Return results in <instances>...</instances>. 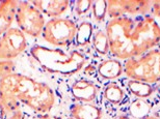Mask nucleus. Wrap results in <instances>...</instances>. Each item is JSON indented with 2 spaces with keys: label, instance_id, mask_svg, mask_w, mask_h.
I'll return each instance as SVG.
<instances>
[{
  "label": "nucleus",
  "instance_id": "nucleus-1",
  "mask_svg": "<svg viewBox=\"0 0 160 119\" xmlns=\"http://www.w3.org/2000/svg\"><path fill=\"white\" fill-rule=\"evenodd\" d=\"M105 31L109 52L119 60L138 57L160 44V26L151 16L110 19Z\"/></svg>",
  "mask_w": 160,
  "mask_h": 119
},
{
  "label": "nucleus",
  "instance_id": "nucleus-2",
  "mask_svg": "<svg viewBox=\"0 0 160 119\" xmlns=\"http://www.w3.org/2000/svg\"><path fill=\"white\" fill-rule=\"evenodd\" d=\"M0 102L6 115L21 110V104L38 114L46 115L54 108L56 98L46 83L14 72L0 80Z\"/></svg>",
  "mask_w": 160,
  "mask_h": 119
},
{
  "label": "nucleus",
  "instance_id": "nucleus-3",
  "mask_svg": "<svg viewBox=\"0 0 160 119\" xmlns=\"http://www.w3.org/2000/svg\"><path fill=\"white\" fill-rule=\"evenodd\" d=\"M30 54L47 73L60 76H73L85 65V57L78 50L66 52L58 48L34 46Z\"/></svg>",
  "mask_w": 160,
  "mask_h": 119
},
{
  "label": "nucleus",
  "instance_id": "nucleus-4",
  "mask_svg": "<svg viewBox=\"0 0 160 119\" xmlns=\"http://www.w3.org/2000/svg\"><path fill=\"white\" fill-rule=\"evenodd\" d=\"M124 74L128 79L148 84L160 83V50L152 49L138 57L125 60Z\"/></svg>",
  "mask_w": 160,
  "mask_h": 119
},
{
  "label": "nucleus",
  "instance_id": "nucleus-5",
  "mask_svg": "<svg viewBox=\"0 0 160 119\" xmlns=\"http://www.w3.org/2000/svg\"><path fill=\"white\" fill-rule=\"evenodd\" d=\"M15 22L25 35L33 38L41 36L46 25L45 16L31 1H18Z\"/></svg>",
  "mask_w": 160,
  "mask_h": 119
},
{
  "label": "nucleus",
  "instance_id": "nucleus-6",
  "mask_svg": "<svg viewBox=\"0 0 160 119\" xmlns=\"http://www.w3.org/2000/svg\"><path fill=\"white\" fill-rule=\"evenodd\" d=\"M77 25L71 19L54 18L46 22L44 27L43 36L44 40L53 47L65 48L75 40Z\"/></svg>",
  "mask_w": 160,
  "mask_h": 119
},
{
  "label": "nucleus",
  "instance_id": "nucleus-7",
  "mask_svg": "<svg viewBox=\"0 0 160 119\" xmlns=\"http://www.w3.org/2000/svg\"><path fill=\"white\" fill-rule=\"evenodd\" d=\"M26 49V36L17 27L9 28L0 36V60L12 61Z\"/></svg>",
  "mask_w": 160,
  "mask_h": 119
},
{
  "label": "nucleus",
  "instance_id": "nucleus-8",
  "mask_svg": "<svg viewBox=\"0 0 160 119\" xmlns=\"http://www.w3.org/2000/svg\"><path fill=\"white\" fill-rule=\"evenodd\" d=\"M152 11V1L148 0H136V1H107V15L111 19L121 17H133V16H143L150 14Z\"/></svg>",
  "mask_w": 160,
  "mask_h": 119
},
{
  "label": "nucleus",
  "instance_id": "nucleus-9",
  "mask_svg": "<svg viewBox=\"0 0 160 119\" xmlns=\"http://www.w3.org/2000/svg\"><path fill=\"white\" fill-rule=\"evenodd\" d=\"M70 91L78 102H92L98 96V86L91 80L81 78L72 83Z\"/></svg>",
  "mask_w": 160,
  "mask_h": 119
},
{
  "label": "nucleus",
  "instance_id": "nucleus-10",
  "mask_svg": "<svg viewBox=\"0 0 160 119\" xmlns=\"http://www.w3.org/2000/svg\"><path fill=\"white\" fill-rule=\"evenodd\" d=\"M31 3L39 9L44 16L48 18H60L66 14L70 7L71 1L68 0H39V1H31Z\"/></svg>",
  "mask_w": 160,
  "mask_h": 119
},
{
  "label": "nucleus",
  "instance_id": "nucleus-11",
  "mask_svg": "<svg viewBox=\"0 0 160 119\" xmlns=\"http://www.w3.org/2000/svg\"><path fill=\"white\" fill-rule=\"evenodd\" d=\"M70 116L73 119H102L103 112L92 102H77L70 108Z\"/></svg>",
  "mask_w": 160,
  "mask_h": 119
},
{
  "label": "nucleus",
  "instance_id": "nucleus-12",
  "mask_svg": "<svg viewBox=\"0 0 160 119\" xmlns=\"http://www.w3.org/2000/svg\"><path fill=\"white\" fill-rule=\"evenodd\" d=\"M17 6L16 0H0V36L12 27Z\"/></svg>",
  "mask_w": 160,
  "mask_h": 119
},
{
  "label": "nucleus",
  "instance_id": "nucleus-13",
  "mask_svg": "<svg viewBox=\"0 0 160 119\" xmlns=\"http://www.w3.org/2000/svg\"><path fill=\"white\" fill-rule=\"evenodd\" d=\"M97 74L103 80H116L124 74V66L119 59H106L98 65Z\"/></svg>",
  "mask_w": 160,
  "mask_h": 119
},
{
  "label": "nucleus",
  "instance_id": "nucleus-14",
  "mask_svg": "<svg viewBox=\"0 0 160 119\" xmlns=\"http://www.w3.org/2000/svg\"><path fill=\"white\" fill-rule=\"evenodd\" d=\"M126 86L129 92L135 96L136 98L147 99L155 92V89L151 84L142 81H136V80L128 79L126 82Z\"/></svg>",
  "mask_w": 160,
  "mask_h": 119
},
{
  "label": "nucleus",
  "instance_id": "nucleus-15",
  "mask_svg": "<svg viewBox=\"0 0 160 119\" xmlns=\"http://www.w3.org/2000/svg\"><path fill=\"white\" fill-rule=\"evenodd\" d=\"M103 96L111 105H120L125 98V91L119 84L114 82L108 83L104 87Z\"/></svg>",
  "mask_w": 160,
  "mask_h": 119
},
{
  "label": "nucleus",
  "instance_id": "nucleus-16",
  "mask_svg": "<svg viewBox=\"0 0 160 119\" xmlns=\"http://www.w3.org/2000/svg\"><path fill=\"white\" fill-rule=\"evenodd\" d=\"M94 27L91 22H82L77 26V32H76L75 40L79 47H85L89 45L92 41V35H94Z\"/></svg>",
  "mask_w": 160,
  "mask_h": 119
},
{
  "label": "nucleus",
  "instance_id": "nucleus-17",
  "mask_svg": "<svg viewBox=\"0 0 160 119\" xmlns=\"http://www.w3.org/2000/svg\"><path fill=\"white\" fill-rule=\"evenodd\" d=\"M92 44L99 55L104 56L109 53V40H108L106 31L101 29L95 31L92 38Z\"/></svg>",
  "mask_w": 160,
  "mask_h": 119
},
{
  "label": "nucleus",
  "instance_id": "nucleus-18",
  "mask_svg": "<svg viewBox=\"0 0 160 119\" xmlns=\"http://www.w3.org/2000/svg\"><path fill=\"white\" fill-rule=\"evenodd\" d=\"M151 109V102H149L147 99L136 98L129 106V114L135 119H142L143 117L148 116Z\"/></svg>",
  "mask_w": 160,
  "mask_h": 119
},
{
  "label": "nucleus",
  "instance_id": "nucleus-19",
  "mask_svg": "<svg viewBox=\"0 0 160 119\" xmlns=\"http://www.w3.org/2000/svg\"><path fill=\"white\" fill-rule=\"evenodd\" d=\"M92 12L96 22H103L107 15V1H92Z\"/></svg>",
  "mask_w": 160,
  "mask_h": 119
},
{
  "label": "nucleus",
  "instance_id": "nucleus-20",
  "mask_svg": "<svg viewBox=\"0 0 160 119\" xmlns=\"http://www.w3.org/2000/svg\"><path fill=\"white\" fill-rule=\"evenodd\" d=\"M92 0H80V1L75 2V14L78 17H83V16L88 15L89 11L92 9Z\"/></svg>",
  "mask_w": 160,
  "mask_h": 119
},
{
  "label": "nucleus",
  "instance_id": "nucleus-21",
  "mask_svg": "<svg viewBox=\"0 0 160 119\" xmlns=\"http://www.w3.org/2000/svg\"><path fill=\"white\" fill-rule=\"evenodd\" d=\"M14 69H15L14 61L0 60V80H1L3 77L14 73Z\"/></svg>",
  "mask_w": 160,
  "mask_h": 119
},
{
  "label": "nucleus",
  "instance_id": "nucleus-22",
  "mask_svg": "<svg viewBox=\"0 0 160 119\" xmlns=\"http://www.w3.org/2000/svg\"><path fill=\"white\" fill-rule=\"evenodd\" d=\"M155 17L160 18V1H152V11Z\"/></svg>",
  "mask_w": 160,
  "mask_h": 119
},
{
  "label": "nucleus",
  "instance_id": "nucleus-23",
  "mask_svg": "<svg viewBox=\"0 0 160 119\" xmlns=\"http://www.w3.org/2000/svg\"><path fill=\"white\" fill-rule=\"evenodd\" d=\"M8 119H23V114H22V110H19L15 113H12Z\"/></svg>",
  "mask_w": 160,
  "mask_h": 119
},
{
  "label": "nucleus",
  "instance_id": "nucleus-24",
  "mask_svg": "<svg viewBox=\"0 0 160 119\" xmlns=\"http://www.w3.org/2000/svg\"><path fill=\"white\" fill-rule=\"evenodd\" d=\"M5 115L6 114H5V111H4V108H3L1 102H0V119H4Z\"/></svg>",
  "mask_w": 160,
  "mask_h": 119
},
{
  "label": "nucleus",
  "instance_id": "nucleus-25",
  "mask_svg": "<svg viewBox=\"0 0 160 119\" xmlns=\"http://www.w3.org/2000/svg\"><path fill=\"white\" fill-rule=\"evenodd\" d=\"M113 119H129V117H128L127 115H124V114H122V115H119V116L114 117Z\"/></svg>",
  "mask_w": 160,
  "mask_h": 119
},
{
  "label": "nucleus",
  "instance_id": "nucleus-26",
  "mask_svg": "<svg viewBox=\"0 0 160 119\" xmlns=\"http://www.w3.org/2000/svg\"><path fill=\"white\" fill-rule=\"evenodd\" d=\"M142 119H159V118H157L156 116H151V115H148V116L143 117V118H142Z\"/></svg>",
  "mask_w": 160,
  "mask_h": 119
},
{
  "label": "nucleus",
  "instance_id": "nucleus-27",
  "mask_svg": "<svg viewBox=\"0 0 160 119\" xmlns=\"http://www.w3.org/2000/svg\"><path fill=\"white\" fill-rule=\"evenodd\" d=\"M155 90H156V91H157V93H158V95L160 96V83H159V84L157 85V87H156V88H155Z\"/></svg>",
  "mask_w": 160,
  "mask_h": 119
},
{
  "label": "nucleus",
  "instance_id": "nucleus-28",
  "mask_svg": "<svg viewBox=\"0 0 160 119\" xmlns=\"http://www.w3.org/2000/svg\"><path fill=\"white\" fill-rule=\"evenodd\" d=\"M155 116L157 117V118H159V119H160V111H158L157 113H156V115H155Z\"/></svg>",
  "mask_w": 160,
  "mask_h": 119
},
{
  "label": "nucleus",
  "instance_id": "nucleus-29",
  "mask_svg": "<svg viewBox=\"0 0 160 119\" xmlns=\"http://www.w3.org/2000/svg\"><path fill=\"white\" fill-rule=\"evenodd\" d=\"M62 119H73V118H71V117H70V118H62Z\"/></svg>",
  "mask_w": 160,
  "mask_h": 119
}]
</instances>
